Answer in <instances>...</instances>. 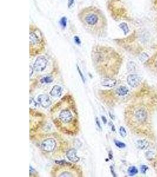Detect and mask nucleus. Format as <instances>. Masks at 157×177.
<instances>
[{
	"label": "nucleus",
	"instance_id": "aec40b11",
	"mask_svg": "<svg viewBox=\"0 0 157 177\" xmlns=\"http://www.w3.org/2000/svg\"><path fill=\"white\" fill-rule=\"evenodd\" d=\"M115 144L117 147H118L119 148H125L126 146L125 144L122 143V142H120L119 141H117V140H115Z\"/></svg>",
	"mask_w": 157,
	"mask_h": 177
},
{
	"label": "nucleus",
	"instance_id": "f3484780",
	"mask_svg": "<svg viewBox=\"0 0 157 177\" xmlns=\"http://www.w3.org/2000/svg\"><path fill=\"white\" fill-rule=\"evenodd\" d=\"M30 106L31 107L34 108V109H37L39 107V105L37 103L34 99L32 98H30Z\"/></svg>",
	"mask_w": 157,
	"mask_h": 177
},
{
	"label": "nucleus",
	"instance_id": "2eb2a0df",
	"mask_svg": "<svg viewBox=\"0 0 157 177\" xmlns=\"http://www.w3.org/2000/svg\"><path fill=\"white\" fill-rule=\"evenodd\" d=\"M128 174L130 176H134L137 174H138V169L136 167H131L128 168Z\"/></svg>",
	"mask_w": 157,
	"mask_h": 177
},
{
	"label": "nucleus",
	"instance_id": "a211bd4d",
	"mask_svg": "<svg viewBox=\"0 0 157 177\" xmlns=\"http://www.w3.org/2000/svg\"><path fill=\"white\" fill-rule=\"evenodd\" d=\"M119 27L123 30L125 34H126L128 32V26L125 23H122L119 25Z\"/></svg>",
	"mask_w": 157,
	"mask_h": 177
},
{
	"label": "nucleus",
	"instance_id": "9b49d317",
	"mask_svg": "<svg viewBox=\"0 0 157 177\" xmlns=\"http://www.w3.org/2000/svg\"><path fill=\"white\" fill-rule=\"evenodd\" d=\"M117 84V80L113 79L112 78H104L102 81H101V84L103 86L108 87H114Z\"/></svg>",
	"mask_w": 157,
	"mask_h": 177
},
{
	"label": "nucleus",
	"instance_id": "f257e3e1",
	"mask_svg": "<svg viewBox=\"0 0 157 177\" xmlns=\"http://www.w3.org/2000/svg\"><path fill=\"white\" fill-rule=\"evenodd\" d=\"M91 58L96 72L104 78H111L117 75L122 63L119 54L112 48L105 45L94 46Z\"/></svg>",
	"mask_w": 157,
	"mask_h": 177
},
{
	"label": "nucleus",
	"instance_id": "5701e85b",
	"mask_svg": "<svg viewBox=\"0 0 157 177\" xmlns=\"http://www.w3.org/2000/svg\"><path fill=\"white\" fill-rule=\"evenodd\" d=\"M77 68H78V72H79V73H80V76H81V79H82V80L83 82L85 83V79H84V76H83L82 72H81V70H80V69L79 68V67H78V66L77 67Z\"/></svg>",
	"mask_w": 157,
	"mask_h": 177
},
{
	"label": "nucleus",
	"instance_id": "412c9836",
	"mask_svg": "<svg viewBox=\"0 0 157 177\" xmlns=\"http://www.w3.org/2000/svg\"><path fill=\"white\" fill-rule=\"evenodd\" d=\"M152 63H153L154 67L155 68V69L156 72H157V54H156V57H155L154 58L153 62H152Z\"/></svg>",
	"mask_w": 157,
	"mask_h": 177
},
{
	"label": "nucleus",
	"instance_id": "20e7f679",
	"mask_svg": "<svg viewBox=\"0 0 157 177\" xmlns=\"http://www.w3.org/2000/svg\"><path fill=\"white\" fill-rule=\"evenodd\" d=\"M147 110L144 107H133L128 112V123H133L138 126L145 125L148 121Z\"/></svg>",
	"mask_w": 157,
	"mask_h": 177
},
{
	"label": "nucleus",
	"instance_id": "f03ea898",
	"mask_svg": "<svg viewBox=\"0 0 157 177\" xmlns=\"http://www.w3.org/2000/svg\"><path fill=\"white\" fill-rule=\"evenodd\" d=\"M78 18L84 28L93 36L102 37L107 33V18L96 7L89 6L81 9Z\"/></svg>",
	"mask_w": 157,
	"mask_h": 177
},
{
	"label": "nucleus",
	"instance_id": "6e6552de",
	"mask_svg": "<svg viewBox=\"0 0 157 177\" xmlns=\"http://www.w3.org/2000/svg\"><path fill=\"white\" fill-rule=\"evenodd\" d=\"M141 82V78L137 75H130L127 77V83L132 87H137Z\"/></svg>",
	"mask_w": 157,
	"mask_h": 177
},
{
	"label": "nucleus",
	"instance_id": "a878e982",
	"mask_svg": "<svg viewBox=\"0 0 157 177\" xmlns=\"http://www.w3.org/2000/svg\"><path fill=\"white\" fill-rule=\"evenodd\" d=\"M102 121L104 122V123L105 124L107 122V119L105 118V117L102 116Z\"/></svg>",
	"mask_w": 157,
	"mask_h": 177
},
{
	"label": "nucleus",
	"instance_id": "bb28decb",
	"mask_svg": "<svg viewBox=\"0 0 157 177\" xmlns=\"http://www.w3.org/2000/svg\"><path fill=\"white\" fill-rule=\"evenodd\" d=\"M110 126H111V127H112V130L113 131H115V128H114V126L112 125V124L111 123V122H110Z\"/></svg>",
	"mask_w": 157,
	"mask_h": 177
},
{
	"label": "nucleus",
	"instance_id": "b1692460",
	"mask_svg": "<svg viewBox=\"0 0 157 177\" xmlns=\"http://www.w3.org/2000/svg\"><path fill=\"white\" fill-rule=\"evenodd\" d=\"M95 121H96V124H97V125H98V127H99V128H100V129H101V125H100V121H98V118H96Z\"/></svg>",
	"mask_w": 157,
	"mask_h": 177
},
{
	"label": "nucleus",
	"instance_id": "7ed1b4c3",
	"mask_svg": "<svg viewBox=\"0 0 157 177\" xmlns=\"http://www.w3.org/2000/svg\"><path fill=\"white\" fill-rule=\"evenodd\" d=\"M30 55L35 56L43 52L45 48V40L40 28L34 25H30Z\"/></svg>",
	"mask_w": 157,
	"mask_h": 177
},
{
	"label": "nucleus",
	"instance_id": "6ab92c4d",
	"mask_svg": "<svg viewBox=\"0 0 157 177\" xmlns=\"http://www.w3.org/2000/svg\"><path fill=\"white\" fill-rule=\"evenodd\" d=\"M119 134L120 135H121V136L123 138L126 137V135H127V134H126V130L125 129V128L124 127H122V126L120 127L119 128Z\"/></svg>",
	"mask_w": 157,
	"mask_h": 177
},
{
	"label": "nucleus",
	"instance_id": "ddd939ff",
	"mask_svg": "<svg viewBox=\"0 0 157 177\" xmlns=\"http://www.w3.org/2000/svg\"><path fill=\"white\" fill-rule=\"evenodd\" d=\"M116 92L117 95H118L120 96H124L127 95L129 90L127 87L125 86H121L117 89Z\"/></svg>",
	"mask_w": 157,
	"mask_h": 177
},
{
	"label": "nucleus",
	"instance_id": "9d476101",
	"mask_svg": "<svg viewBox=\"0 0 157 177\" xmlns=\"http://www.w3.org/2000/svg\"><path fill=\"white\" fill-rule=\"evenodd\" d=\"M77 153V150L73 148L67 151V152L66 153V156L69 161L73 162H77L80 160V158L78 157Z\"/></svg>",
	"mask_w": 157,
	"mask_h": 177
},
{
	"label": "nucleus",
	"instance_id": "393cba45",
	"mask_svg": "<svg viewBox=\"0 0 157 177\" xmlns=\"http://www.w3.org/2000/svg\"><path fill=\"white\" fill-rule=\"evenodd\" d=\"M33 68L32 67V66H30V77H31L32 75H33Z\"/></svg>",
	"mask_w": 157,
	"mask_h": 177
},
{
	"label": "nucleus",
	"instance_id": "dca6fc26",
	"mask_svg": "<svg viewBox=\"0 0 157 177\" xmlns=\"http://www.w3.org/2000/svg\"><path fill=\"white\" fill-rule=\"evenodd\" d=\"M53 81V77L51 76H45L41 80V82L43 83H51Z\"/></svg>",
	"mask_w": 157,
	"mask_h": 177
},
{
	"label": "nucleus",
	"instance_id": "1a4fd4ad",
	"mask_svg": "<svg viewBox=\"0 0 157 177\" xmlns=\"http://www.w3.org/2000/svg\"><path fill=\"white\" fill-rule=\"evenodd\" d=\"M38 102L41 106L44 108L49 107L51 104L50 98L46 95H40L38 97Z\"/></svg>",
	"mask_w": 157,
	"mask_h": 177
},
{
	"label": "nucleus",
	"instance_id": "4be33fe9",
	"mask_svg": "<svg viewBox=\"0 0 157 177\" xmlns=\"http://www.w3.org/2000/svg\"><path fill=\"white\" fill-rule=\"evenodd\" d=\"M148 169V167L146 166V165H142V166L141 167V172L144 174H145V172H146Z\"/></svg>",
	"mask_w": 157,
	"mask_h": 177
},
{
	"label": "nucleus",
	"instance_id": "4468645a",
	"mask_svg": "<svg viewBox=\"0 0 157 177\" xmlns=\"http://www.w3.org/2000/svg\"><path fill=\"white\" fill-rule=\"evenodd\" d=\"M137 147L141 149H145L148 148L149 145L148 142L145 140H140L137 141Z\"/></svg>",
	"mask_w": 157,
	"mask_h": 177
},
{
	"label": "nucleus",
	"instance_id": "39448f33",
	"mask_svg": "<svg viewBox=\"0 0 157 177\" xmlns=\"http://www.w3.org/2000/svg\"><path fill=\"white\" fill-rule=\"evenodd\" d=\"M72 108V107H71ZM71 108H64L62 109L58 113V118L56 119V121H54L55 124H57V126L60 127L62 124L61 128L63 127V125L67 124L70 125L71 123H74L76 125L77 123V118H75L76 112L75 109H71Z\"/></svg>",
	"mask_w": 157,
	"mask_h": 177
},
{
	"label": "nucleus",
	"instance_id": "0eeeda50",
	"mask_svg": "<svg viewBox=\"0 0 157 177\" xmlns=\"http://www.w3.org/2000/svg\"><path fill=\"white\" fill-rule=\"evenodd\" d=\"M48 61L44 56L38 57L34 64V68L37 72H42L47 67Z\"/></svg>",
	"mask_w": 157,
	"mask_h": 177
},
{
	"label": "nucleus",
	"instance_id": "f8f14e48",
	"mask_svg": "<svg viewBox=\"0 0 157 177\" xmlns=\"http://www.w3.org/2000/svg\"><path fill=\"white\" fill-rule=\"evenodd\" d=\"M62 88L58 85H55L52 87L50 92V95L53 98H59L62 95Z\"/></svg>",
	"mask_w": 157,
	"mask_h": 177
},
{
	"label": "nucleus",
	"instance_id": "cd10ccee",
	"mask_svg": "<svg viewBox=\"0 0 157 177\" xmlns=\"http://www.w3.org/2000/svg\"><path fill=\"white\" fill-rule=\"evenodd\" d=\"M110 159H112V155L111 154V153H110Z\"/></svg>",
	"mask_w": 157,
	"mask_h": 177
},
{
	"label": "nucleus",
	"instance_id": "423d86ee",
	"mask_svg": "<svg viewBox=\"0 0 157 177\" xmlns=\"http://www.w3.org/2000/svg\"><path fill=\"white\" fill-rule=\"evenodd\" d=\"M56 141L52 138H48L44 141L41 144V148L42 150L46 152H51L54 151L56 148Z\"/></svg>",
	"mask_w": 157,
	"mask_h": 177
}]
</instances>
